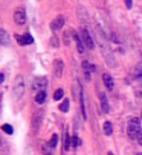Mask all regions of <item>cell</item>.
I'll return each instance as SVG.
<instances>
[{"instance_id": "obj_1", "label": "cell", "mask_w": 142, "mask_h": 155, "mask_svg": "<svg viewBox=\"0 0 142 155\" xmlns=\"http://www.w3.org/2000/svg\"><path fill=\"white\" fill-rule=\"evenodd\" d=\"M24 91H25V81H24V77L22 76H17L14 78V83H13V98L14 101H20L24 95Z\"/></svg>"}, {"instance_id": "obj_2", "label": "cell", "mask_w": 142, "mask_h": 155, "mask_svg": "<svg viewBox=\"0 0 142 155\" xmlns=\"http://www.w3.org/2000/svg\"><path fill=\"white\" fill-rule=\"evenodd\" d=\"M98 36H99V41H100V51H102V54L103 58L106 59L107 63H110L111 66H114V60H113V53H111L110 51V46H109V43H107L106 38H105V35L103 34H98Z\"/></svg>"}, {"instance_id": "obj_3", "label": "cell", "mask_w": 142, "mask_h": 155, "mask_svg": "<svg viewBox=\"0 0 142 155\" xmlns=\"http://www.w3.org/2000/svg\"><path fill=\"white\" fill-rule=\"evenodd\" d=\"M141 133V120L138 117H132L130 122H128V126H127V134L128 137L134 140L137 138V136Z\"/></svg>"}, {"instance_id": "obj_4", "label": "cell", "mask_w": 142, "mask_h": 155, "mask_svg": "<svg viewBox=\"0 0 142 155\" xmlns=\"http://www.w3.org/2000/svg\"><path fill=\"white\" fill-rule=\"evenodd\" d=\"M81 41H82V43H84V48H88V49H93V48H95L92 36H91L88 29L84 28V27H82V29H81Z\"/></svg>"}, {"instance_id": "obj_5", "label": "cell", "mask_w": 142, "mask_h": 155, "mask_svg": "<svg viewBox=\"0 0 142 155\" xmlns=\"http://www.w3.org/2000/svg\"><path fill=\"white\" fill-rule=\"evenodd\" d=\"M13 18H14V22L17 25H24L25 22H27V13H25V10L22 7H17L14 10Z\"/></svg>"}, {"instance_id": "obj_6", "label": "cell", "mask_w": 142, "mask_h": 155, "mask_svg": "<svg viewBox=\"0 0 142 155\" xmlns=\"http://www.w3.org/2000/svg\"><path fill=\"white\" fill-rule=\"evenodd\" d=\"M42 120H43V110L38 109V110H35L34 116H32V130H34V133H36L39 130L40 124H42Z\"/></svg>"}, {"instance_id": "obj_7", "label": "cell", "mask_w": 142, "mask_h": 155, "mask_svg": "<svg viewBox=\"0 0 142 155\" xmlns=\"http://www.w3.org/2000/svg\"><path fill=\"white\" fill-rule=\"evenodd\" d=\"M47 85V78L46 77H36V78H34V81H32L31 87H32V91H35V92H38V91H43L45 88H46Z\"/></svg>"}, {"instance_id": "obj_8", "label": "cell", "mask_w": 142, "mask_h": 155, "mask_svg": "<svg viewBox=\"0 0 142 155\" xmlns=\"http://www.w3.org/2000/svg\"><path fill=\"white\" fill-rule=\"evenodd\" d=\"M63 70H64V63L61 60H53V74L56 78H60L63 76Z\"/></svg>"}, {"instance_id": "obj_9", "label": "cell", "mask_w": 142, "mask_h": 155, "mask_svg": "<svg viewBox=\"0 0 142 155\" xmlns=\"http://www.w3.org/2000/svg\"><path fill=\"white\" fill-rule=\"evenodd\" d=\"M17 42L21 45V46H27V45H31L34 43V38H32L29 34H24V35H17L15 36Z\"/></svg>"}, {"instance_id": "obj_10", "label": "cell", "mask_w": 142, "mask_h": 155, "mask_svg": "<svg viewBox=\"0 0 142 155\" xmlns=\"http://www.w3.org/2000/svg\"><path fill=\"white\" fill-rule=\"evenodd\" d=\"M64 21H66V20H64L63 15H57L53 21L50 22V28H52V31H59L60 28H63Z\"/></svg>"}, {"instance_id": "obj_11", "label": "cell", "mask_w": 142, "mask_h": 155, "mask_svg": "<svg viewBox=\"0 0 142 155\" xmlns=\"http://www.w3.org/2000/svg\"><path fill=\"white\" fill-rule=\"evenodd\" d=\"M99 99H100V105H102V110L105 113H109L110 112V105H109V101H107V98H106V94L100 92Z\"/></svg>"}, {"instance_id": "obj_12", "label": "cell", "mask_w": 142, "mask_h": 155, "mask_svg": "<svg viewBox=\"0 0 142 155\" xmlns=\"http://www.w3.org/2000/svg\"><path fill=\"white\" fill-rule=\"evenodd\" d=\"M8 152H10V147L7 141L3 138V136L0 134V155H8Z\"/></svg>"}, {"instance_id": "obj_13", "label": "cell", "mask_w": 142, "mask_h": 155, "mask_svg": "<svg viewBox=\"0 0 142 155\" xmlns=\"http://www.w3.org/2000/svg\"><path fill=\"white\" fill-rule=\"evenodd\" d=\"M73 95H74L75 99H79L82 97V88H81V84L79 81H75L73 84Z\"/></svg>"}, {"instance_id": "obj_14", "label": "cell", "mask_w": 142, "mask_h": 155, "mask_svg": "<svg viewBox=\"0 0 142 155\" xmlns=\"http://www.w3.org/2000/svg\"><path fill=\"white\" fill-rule=\"evenodd\" d=\"M10 43V38H8V34L4 31V29L0 28V45L2 46H8Z\"/></svg>"}, {"instance_id": "obj_15", "label": "cell", "mask_w": 142, "mask_h": 155, "mask_svg": "<svg viewBox=\"0 0 142 155\" xmlns=\"http://www.w3.org/2000/svg\"><path fill=\"white\" fill-rule=\"evenodd\" d=\"M103 84L106 87L109 91H111L114 88V83H113V78H111L109 74H103Z\"/></svg>"}, {"instance_id": "obj_16", "label": "cell", "mask_w": 142, "mask_h": 155, "mask_svg": "<svg viewBox=\"0 0 142 155\" xmlns=\"http://www.w3.org/2000/svg\"><path fill=\"white\" fill-rule=\"evenodd\" d=\"M73 38H74V41H75V45H77L78 52H79V53H82V52L85 51V48H84V43H82L81 38L78 36V34H73Z\"/></svg>"}, {"instance_id": "obj_17", "label": "cell", "mask_w": 142, "mask_h": 155, "mask_svg": "<svg viewBox=\"0 0 142 155\" xmlns=\"http://www.w3.org/2000/svg\"><path fill=\"white\" fill-rule=\"evenodd\" d=\"M35 101H36V104L42 105L43 102L46 101V91H45V90H43V91H38V92H36V97H35Z\"/></svg>"}, {"instance_id": "obj_18", "label": "cell", "mask_w": 142, "mask_h": 155, "mask_svg": "<svg viewBox=\"0 0 142 155\" xmlns=\"http://www.w3.org/2000/svg\"><path fill=\"white\" fill-rule=\"evenodd\" d=\"M40 150H42V152L45 155H52V154H53V151H54V148L50 147L49 143H43L42 147H40Z\"/></svg>"}, {"instance_id": "obj_19", "label": "cell", "mask_w": 142, "mask_h": 155, "mask_svg": "<svg viewBox=\"0 0 142 155\" xmlns=\"http://www.w3.org/2000/svg\"><path fill=\"white\" fill-rule=\"evenodd\" d=\"M82 67H84V71L85 73H88V74H91V73L92 71H95V66L93 64H91V63H89V61H82Z\"/></svg>"}, {"instance_id": "obj_20", "label": "cell", "mask_w": 142, "mask_h": 155, "mask_svg": "<svg viewBox=\"0 0 142 155\" xmlns=\"http://www.w3.org/2000/svg\"><path fill=\"white\" fill-rule=\"evenodd\" d=\"M103 131H105L106 136H110V134L113 133V124H111V122H105L103 123Z\"/></svg>"}, {"instance_id": "obj_21", "label": "cell", "mask_w": 142, "mask_h": 155, "mask_svg": "<svg viewBox=\"0 0 142 155\" xmlns=\"http://www.w3.org/2000/svg\"><path fill=\"white\" fill-rule=\"evenodd\" d=\"M59 109H60L61 112H64V113L68 112V109H70V101H68V99H64V101L59 105Z\"/></svg>"}, {"instance_id": "obj_22", "label": "cell", "mask_w": 142, "mask_h": 155, "mask_svg": "<svg viewBox=\"0 0 142 155\" xmlns=\"http://www.w3.org/2000/svg\"><path fill=\"white\" fill-rule=\"evenodd\" d=\"M63 97H64V90H61V88H59V90L54 92V95H53L54 101H60Z\"/></svg>"}, {"instance_id": "obj_23", "label": "cell", "mask_w": 142, "mask_h": 155, "mask_svg": "<svg viewBox=\"0 0 142 155\" xmlns=\"http://www.w3.org/2000/svg\"><path fill=\"white\" fill-rule=\"evenodd\" d=\"M57 141H59V137H57V134H53V136H52V138H50V141H49V145H50L52 148H56Z\"/></svg>"}, {"instance_id": "obj_24", "label": "cell", "mask_w": 142, "mask_h": 155, "mask_svg": "<svg viewBox=\"0 0 142 155\" xmlns=\"http://www.w3.org/2000/svg\"><path fill=\"white\" fill-rule=\"evenodd\" d=\"M2 130H3L4 133H7V134L14 133V130H13V127H11L10 124H3V126H2Z\"/></svg>"}, {"instance_id": "obj_25", "label": "cell", "mask_w": 142, "mask_h": 155, "mask_svg": "<svg viewBox=\"0 0 142 155\" xmlns=\"http://www.w3.org/2000/svg\"><path fill=\"white\" fill-rule=\"evenodd\" d=\"M68 148H70V136L66 133V134H64V150L67 151Z\"/></svg>"}, {"instance_id": "obj_26", "label": "cell", "mask_w": 142, "mask_h": 155, "mask_svg": "<svg viewBox=\"0 0 142 155\" xmlns=\"http://www.w3.org/2000/svg\"><path fill=\"white\" fill-rule=\"evenodd\" d=\"M79 144H81V140H79L77 136H74V137H73V140L70 141V145H73V147H78Z\"/></svg>"}, {"instance_id": "obj_27", "label": "cell", "mask_w": 142, "mask_h": 155, "mask_svg": "<svg viewBox=\"0 0 142 155\" xmlns=\"http://www.w3.org/2000/svg\"><path fill=\"white\" fill-rule=\"evenodd\" d=\"M50 46L59 48V39H57V36H56V35H53L52 38H50Z\"/></svg>"}, {"instance_id": "obj_28", "label": "cell", "mask_w": 142, "mask_h": 155, "mask_svg": "<svg viewBox=\"0 0 142 155\" xmlns=\"http://www.w3.org/2000/svg\"><path fill=\"white\" fill-rule=\"evenodd\" d=\"M125 6H127V8H131L132 7V2L131 0H125Z\"/></svg>"}, {"instance_id": "obj_29", "label": "cell", "mask_w": 142, "mask_h": 155, "mask_svg": "<svg viewBox=\"0 0 142 155\" xmlns=\"http://www.w3.org/2000/svg\"><path fill=\"white\" fill-rule=\"evenodd\" d=\"M3 81H4V76L0 73V83H3Z\"/></svg>"}, {"instance_id": "obj_30", "label": "cell", "mask_w": 142, "mask_h": 155, "mask_svg": "<svg viewBox=\"0 0 142 155\" xmlns=\"http://www.w3.org/2000/svg\"><path fill=\"white\" fill-rule=\"evenodd\" d=\"M107 155H114V154H113V152H109V154H107Z\"/></svg>"}, {"instance_id": "obj_31", "label": "cell", "mask_w": 142, "mask_h": 155, "mask_svg": "<svg viewBox=\"0 0 142 155\" xmlns=\"http://www.w3.org/2000/svg\"><path fill=\"white\" fill-rule=\"evenodd\" d=\"M138 155H141V154H138Z\"/></svg>"}]
</instances>
